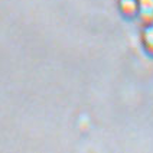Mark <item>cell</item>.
<instances>
[{"label":"cell","instance_id":"3","mask_svg":"<svg viewBox=\"0 0 153 153\" xmlns=\"http://www.w3.org/2000/svg\"><path fill=\"white\" fill-rule=\"evenodd\" d=\"M142 43L146 52L153 55V22L145 23V27L142 30Z\"/></svg>","mask_w":153,"mask_h":153},{"label":"cell","instance_id":"2","mask_svg":"<svg viewBox=\"0 0 153 153\" xmlns=\"http://www.w3.org/2000/svg\"><path fill=\"white\" fill-rule=\"evenodd\" d=\"M120 12L127 17H134L139 13V0H119Z\"/></svg>","mask_w":153,"mask_h":153},{"label":"cell","instance_id":"1","mask_svg":"<svg viewBox=\"0 0 153 153\" xmlns=\"http://www.w3.org/2000/svg\"><path fill=\"white\" fill-rule=\"evenodd\" d=\"M137 16L143 23L153 22V0H139V13Z\"/></svg>","mask_w":153,"mask_h":153}]
</instances>
